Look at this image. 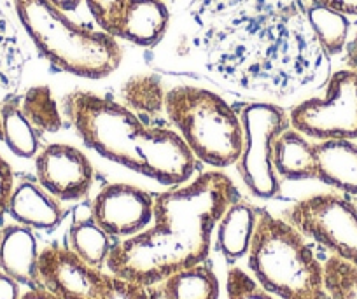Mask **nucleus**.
I'll use <instances>...</instances> for the list:
<instances>
[{"instance_id": "26", "label": "nucleus", "mask_w": 357, "mask_h": 299, "mask_svg": "<svg viewBox=\"0 0 357 299\" xmlns=\"http://www.w3.org/2000/svg\"><path fill=\"white\" fill-rule=\"evenodd\" d=\"M329 299H357V268L331 256L324 263Z\"/></svg>"}, {"instance_id": "32", "label": "nucleus", "mask_w": 357, "mask_h": 299, "mask_svg": "<svg viewBox=\"0 0 357 299\" xmlns=\"http://www.w3.org/2000/svg\"><path fill=\"white\" fill-rule=\"evenodd\" d=\"M345 61H347V68L357 72V33L354 36V39L350 40V43H347Z\"/></svg>"}, {"instance_id": "36", "label": "nucleus", "mask_w": 357, "mask_h": 299, "mask_svg": "<svg viewBox=\"0 0 357 299\" xmlns=\"http://www.w3.org/2000/svg\"><path fill=\"white\" fill-rule=\"evenodd\" d=\"M0 242H2V228H0Z\"/></svg>"}, {"instance_id": "33", "label": "nucleus", "mask_w": 357, "mask_h": 299, "mask_svg": "<svg viewBox=\"0 0 357 299\" xmlns=\"http://www.w3.org/2000/svg\"><path fill=\"white\" fill-rule=\"evenodd\" d=\"M22 299H58V298L54 294H51L50 291H46L44 287H40V289H29L25 294H22Z\"/></svg>"}, {"instance_id": "7", "label": "nucleus", "mask_w": 357, "mask_h": 299, "mask_svg": "<svg viewBox=\"0 0 357 299\" xmlns=\"http://www.w3.org/2000/svg\"><path fill=\"white\" fill-rule=\"evenodd\" d=\"M39 275L43 287L58 299H158L154 287L91 266L56 243L39 252Z\"/></svg>"}, {"instance_id": "17", "label": "nucleus", "mask_w": 357, "mask_h": 299, "mask_svg": "<svg viewBox=\"0 0 357 299\" xmlns=\"http://www.w3.org/2000/svg\"><path fill=\"white\" fill-rule=\"evenodd\" d=\"M256 222L257 208L245 204L243 199L233 201L219 219L215 226V249L229 264L247 256Z\"/></svg>"}, {"instance_id": "29", "label": "nucleus", "mask_w": 357, "mask_h": 299, "mask_svg": "<svg viewBox=\"0 0 357 299\" xmlns=\"http://www.w3.org/2000/svg\"><path fill=\"white\" fill-rule=\"evenodd\" d=\"M13 187H15L13 168L4 158L0 156V219H2L4 214H8V205L9 198H11Z\"/></svg>"}, {"instance_id": "22", "label": "nucleus", "mask_w": 357, "mask_h": 299, "mask_svg": "<svg viewBox=\"0 0 357 299\" xmlns=\"http://www.w3.org/2000/svg\"><path fill=\"white\" fill-rule=\"evenodd\" d=\"M25 67L26 53L18 30L0 6V102L18 93Z\"/></svg>"}, {"instance_id": "35", "label": "nucleus", "mask_w": 357, "mask_h": 299, "mask_svg": "<svg viewBox=\"0 0 357 299\" xmlns=\"http://www.w3.org/2000/svg\"><path fill=\"white\" fill-rule=\"evenodd\" d=\"M0 142H2V119H0Z\"/></svg>"}, {"instance_id": "20", "label": "nucleus", "mask_w": 357, "mask_h": 299, "mask_svg": "<svg viewBox=\"0 0 357 299\" xmlns=\"http://www.w3.org/2000/svg\"><path fill=\"white\" fill-rule=\"evenodd\" d=\"M119 95H121V104L147 125L154 126V121L163 116L167 91H165L163 81L158 75H132L123 82Z\"/></svg>"}, {"instance_id": "15", "label": "nucleus", "mask_w": 357, "mask_h": 299, "mask_svg": "<svg viewBox=\"0 0 357 299\" xmlns=\"http://www.w3.org/2000/svg\"><path fill=\"white\" fill-rule=\"evenodd\" d=\"M314 178L345 196H357L356 140L314 142Z\"/></svg>"}, {"instance_id": "24", "label": "nucleus", "mask_w": 357, "mask_h": 299, "mask_svg": "<svg viewBox=\"0 0 357 299\" xmlns=\"http://www.w3.org/2000/svg\"><path fill=\"white\" fill-rule=\"evenodd\" d=\"M0 119L2 142L8 149L18 158H36L43 140L20 111L16 93L0 102Z\"/></svg>"}, {"instance_id": "21", "label": "nucleus", "mask_w": 357, "mask_h": 299, "mask_svg": "<svg viewBox=\"0 0 357 299\" xmlns=\"http://www.w3.org/2000/svg\"><path fill=\"white\" fill-rule=\"evenodd\" d=\"M154 289L158 299H219L218 275L205 263L175 271Z\"/></svg>"}, {"instance_id": "1", "label": "nucleus", "mask_w": 357, "mask_h": 299, "mask_svg": "<svg viewBox=\"0 0 357 299\" xmlns=\"http://www.w3.org/2000/svg\"><path fill=\"white\" fill-rule=\"evenodd\" d=\"M310 0H191V44L207 72L254 95L286 98L314 84L326 53Z\"/></svg>"}, {"instance_id": "31", "label": "nucleus", "mask_w": 357, "mask_h": 299, "mask_svg": "<svg viewBox=\"0 0 357 299\" xmlns=\"http://www.w3.org/2000/svg\"><path fill=\"white\" fill-rule=\"evenodd\" d=\"M0 299H22L20 284L0 271Z\"/></svg>"}, {"instance_id": "4", "label": "nucleus", "mask_w": 357, "mask_h": 299, "mask_svg": "<svg viewBox=\"0 0 357 299\" xmlns=\"http://www.w3.org/2000/svg\"><path fill=\"white\" fill-rule=\"evenodd\" d=\"M13 2L26 36L56 70L84 79H104L121 65L123 47L112 33L75 23L47 0Z\"/></svg>"}, {"instance_id": "5", "label": "nucleus", "mask_w": 357, "mask_h": 299, "mask_svg": "<svg viewBox=\"0 0 357 299\" xmlns=\"http://www.w3.org/2000/svg\"><path fill=\"white\" fill-rule=\"evenodd\" d=\"M252 277L279 299H329L324 264L307 238L282 217L257 210L247 252Z\"/></svg>"}, {"instance_id": "18", "label": "nucleus", "mask_w": 357, "mask_h": 299, "mask_svg": "<svg viewBox=\"0 0 357 299\" xmlns=\"http://www.w3.org/2000/svg\"><path fill=\"white\" fill-rule=\"evenodd\" d=\"M67 242L65 247L70 249L79 259L102 270L107 264L109 254L114 245L111 236L93 221L89 205H81L74 210Z\"/></svg>"}, {"instance_id": "16", "label": "nucleus", "mask_w": 357, "mask_h": 299, "mask_svg": "<svg viewBox=\"0 0 357 299\" xmlns=\"http://www.w3.org/2000/svg\"><path fill=\"white\" fill-rule=\"evenodd\" d=\"M8 214L16 224L39 231H51L60 226L63 208L60 199L50 194L39 182L22 181L13 187Z\"/></svg>"}, {"instance_id": "34", "label": "nucleus", "mask_w": 357, "mask_h": 299, "mask_svg": "<svg viewBox=\"0 0 357 299\" xmlns=\"http://www.w3.org/2000/svg\"><path fill=\"white\" fill-rule=\"evenodd\" d=\"M50 4H53L54 8L61 9V11L65 13H70V11H75V9L81 6L82 0H47Z\"/></svg>"}, {"instance_id": "9", "label": "nucleus", "mask_w": 357, "mask_h": 299, "mask_svg": "<svg viewBox=\"0 0 357 299\" xmlns=\"http://www.w3.org/2000/svg\"><path fill=\"white\" fill-rule=\"evenodd\" d=\"M305 238L357 268V205L342 192H322L300 199L284 217Z\"/></svg>"}, {"instance_id": "19", "label": "nucleus", "mask_w": 357, "mask_h": 299, "mask_svg": "<svg viewBox=\"0 0 357 299\" xmlns=\"http://www.w3.org/2000/svg\"><path fill=\"white\" fill-rule=\"evenodd\" d=\"M273 168L286 181L314 178V142L289 126L273 147Z\"/></svg>"}, {"instance_id": "27", "label": "nucleus", "mask_w": 357, "mask_h": 299, "mask_svg": "<svg viewBox=\"0 0 357 299\" xmlns=\"http://www.w3.org/2000/svg\"><path fill=\"white\" fill-rule=\"evenodd\" d=\"M226 299H277L252 275L238 266H231L226 275Z\"/></svg>"}, {"instance_id": "6", "label": "nucleus", "mask_w": 357, "mask_h": 299, "mask_svg": "<svg viewBox=\"0 0 357 299\" xmlns=\"http://www.w3.org/2000/svg\"><path fill=\"white\" fill-rule=\"evenodd\" d=\"M165 114L197 160L228 168L242 151V121L236 109L211 89L181 84L168 89Z\"/></svg>"}, {"instance_id": "12", "label": "nucleus", "mask_w": 357, "mask_h": 299, "mask_svg": "<svg viewBox=\"0 0 357 299\" xmlns=\"http://www.w3.org/2000/svg\"><path fill=\"white\" fill-rule=\"evenodd\" d=\"M36 177L60 201H79L93 185L95 170L77 147L50 144L36 154Z\"/></svg>"}, {"instance_id": "14", "label": "nucleus", "mask_w": 357, "mask_h": 299, "mask_svg": "<svg viewBox=\"0 0 357 299\" xmlns=\"http://www.w3.org/2000/svg\"><path fill=\"white\" fill-rule=\"evenodd\" d=\"M39 252L33 229L16 222L2 228L0 271L26 289L43 287L39 275Z\"/></svg>"}, {"instance_id": "3", "label": "nucleus", "mask_w": 357, "mask_h": 299, "mask_svg": "<svg viewBox=\"0 0 357 299\" xmlns=\"http://www.w3.org/2000/svg\"><path fill=\"white\" fill-rule=\"evenodd\" d=\"M61 111L86 147L158 184H186L197 170V158L174 130L147 125L121 102L74 89Z\"/></svg>"}, {"instance_id": "10", "label": "nucleus", "mask_w": 357, "mask_h": 299, "mask_svg": "<svg viewBox=\"0 0 357 299\" xmlns=\"http://www.w3.org/2000/svg\"><path fill=\"white\" fill-rule=\"evenodd\" d=\"M289 125L310 140H357V72L331 74L324 95L294 105Z\"/></svg>"}, {"instance_id": "23", "label": "nucleus", "mask_w": 357, "mask_h": 299, "mask_svg": "<svg viewBox=\"0 0 357 299\" xmlns=\"http://www.w3.org/2000/svg\"><path fill=\"white\" fill-rule=\"evenodd\" d=\"M22 114L30 123L40 140L63 128V111L54 100L50 86L37 84L23 93H16Z\"/></svg>"}, {"instance_id": "13", "label": "nucleus", "mask_w": 357, "mask_h": 299, "mask_svg": "<svg viewBox=\"0 0 357 299\" xmlns=\"http://www.w3.org/2000/svg\"><path fill=\"white\" fill-rule=\"evenodd\" d=\"M170 25L165 0H126L112 29L116 39L140 47H154L163 40Z\"/></svg>"}, {"instance_id": "2", "label": "nucleus", "mask_w": 357, "mask_h": 299, "mask_svg": "<svg viewBox=\"0 0 357 299\" xmlns=\"http://www.w3.org/2000/svg\"><path fill=\"white\" fill-rule=\"evenodd\" d=\"M236 199L238 189L222 171H204L160 192L154 196L153 222L139 235L114 242L105 268L154 287L175 271L205 263L215 226Z\"/></svg>"}, {"instance_id": "11", "label": "nucleus", "mask_w": 357, "mask_h": 299, "mask_svg": "<svg viewBox=\"0 0 357 299\" xmlns=\"http://www.w3.org/2000/svg\"><path fill=\"white\" fill-rule=\"evenodd\" d=\"M93 221L112 240L139 235L153 222L154 196L130 184H107L89 204Z\"/></svg>"}, {"instance_id": "30", "label": "nucleus", "mask_w": 357, "mask_h": 299, "mask_svg": "<svg viewBox=\"0 0 357 299\" xmlns=\"http://www.w3.org/2000/svg\"><path fill=\"white\" fill-rule=\"evenodd\" d=\"M312 4L321 6V8L331 9L343 16H357V0H310Z\"/></svg>"}, {"instance_id": "28", "label": "nucleus", "mask_w": 357, "mask_h": 299, "mask_svg": "<svg viewBox=\"0 0 357 299\" xmlns=\"http://www.w3.org/2000/svg\"><path fill=\"white\" fill-rule=\"evenodd\" d=\"M125 2L126 0H86V4H88L89 11L93 15L95 22L98 23L102 30L109 33L114 29Z\"/></svg>"}, {"instance_id": "25", "label": "nucleus", "mask_w": 357, "mask_h": 299, "mask_svg": "<svg viewBox=\"0 0 357 299\" xmlns=\"http://www.w3.org/2000/svg\"><path fill=\"white\" fill-rule=\"evenodd\" d=\"M308 22L326 56H336L349 43L350 22L347 16L321 6L308 4Z\"/></svg>"}, {"instance_id": "8", "label": "nucleus", "mask_w": 357, "mask_h": 299, "mask_svg": "<svg viewBox=\"0 0 357 299\" xmlns=\"http://www.w3.org/2000/svg\"><path fill=\"white\" fill-rule=\"evenodd\" d=\"M238 116L243 139L236 171L250 194L270 199L280 191V178L273 168V147L291 126L289 112L270 102H249L238 109Z\"/></svg>"}]
</instances>
